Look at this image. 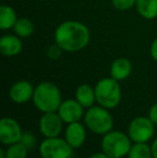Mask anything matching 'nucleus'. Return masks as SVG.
<instances>
[{
	"instance_id": "26",
	"label": "nucleus",
	"mask_w": 157,
	"mask_h": 158,
	"mask_svg": "<svg viewBox=\"0 0 157 158\" xmlns=\"http://www.w3.org/2000/svg\"><path fill=\"white\" fill-rule=\"evenodd\" d=\"M152 155L153 158H157V139L154 141V143L152 144Z\"/></svg>"
},
{
	"instance_id": "24",
	"label": "nucleus",
	"mask_w": 157,
	"mask_h": 158,
	"mask_svg": "<svg viewBox=\"0 0 157 158\" xmlns=\"http://www.w3.org/2000/svg\"><path fill=\"white\" fill-rule=\"evenodd\" d=\"M149 118L151 119L154 124H157V103L154 104V106L150 109Z\"/></svg>"
},
{
	"instance_id": "11",
	"label": "nucleus",
	"mask_w": 157,
	"mask_h": 158,
	"mask_svg": "<svg viewBox=\"0 0 157 158\" xmlns=\"http://www.w3.org/2000/svg\"><path fill=\"white\" fill-rule=\"evenodd\" d=\"M34 86L27 81H19L11 87L10 97L16 103H24L34 97Z\"/></svg>"
},
{
	"instance_id": "9",
	"label": "nucleus",
	"mask_w": 157,
	"mask_h": 158,
	"mask_svg": "<svg viewBox=\"0 0 157 158\" xmlns=\"http://www.w3.org/2000/svg\"><path fill=\"white\" fill-rule=\"evenodd\" d=\"M63 119L55 112L44 113L39 122V128L41 133L46 138L58 137L63 129Z\"/></svg>"
},
{
	"instance_id": "28",
	"label": "nucleus",
	"mask_w": 157,
	"mask_h": 158,
	"mask_svg": "<svg viewBox=\"0 0 157 158\" xmlns=\"http://www.w3.org/2000/svg\"><path fill=\"white\" fill-rule=\"evenodd\" d=\"M0 158H6V152L3 150H0Z\"/></svg>"
},
{
	"instance_id": "10",
	"label": "nucleus",
	"mask_w": 157,
	"mask_h": 158,
	"mask_svg": "<svg viewBox=\"0 0 157 158\" xmlns=\"http://www.w3.org/2000/svg\"><path fill=\"white\" fill-rule=\"evenodd\" d=\"M58 114L65 123L71 124L74 122H79V119L83 115V106L78 100H65L59 106Z\"/></svg>"
},
{
	"instance_id": "19",
	"label": "nucleus",
	"mask_w": 157,
	"mask_h": 158,
	"mask_svg": "<svg viewBox=\"0 0 157 158\" xmlns=\"http://www.w3.org/2000/svg\"><path fill=\"white\" fill-rule=\"evenodd\" d=\"M128 158H153L152 148L145 143H136L130 148Z\"/></svg>"
},
{
	"instance_id": "17",
	"label": "nucleus",
	"mask_w": 157,
	"mask_h": 158,
	"mask_svg": "<svg viewBox=\"0 0 157 158\" xmlns=\"http://www.w3.org/2000/svg\"><path fill=\"white\" fill-rule=\"evenodd\" d=\"M17 21L15 11L9 6H0V29L8 30L13 28Z\"/></svg>"
},
{
	"instance_id": "1",
	"label": "nucleus",
	"mask_w": 157,
	"mask_h": 158,
	"mask_svg": "<svg viewBox=\"0 0 157 158\" xmlns=\"http://www.w3.org/2000/svg\"><path fill=\"white\" fill-rule=\"evenodd\" d=\"M90 39L89 30L76 21L64 22L55 31V42L64 51L78 52L85 48Z\"/></svg>"
},
{
	"instance_id": "5",
	"label": "nucleus",
	"mask_w": 157,
	"mask_h": 158,
	"mask_svg": "<svg viewBox=\"0 0 157 158\" xmlns=\"http://www.w3.org/2000/svg\"><path fill=\"white\" fill-rule=\"evenodd\" d=\"M85 124L93 132L105 135L113 127V118L103 106H92L88 109L84 117Z\"/></svg>"
},
{
	"instance_id": "15",
	"label": "nucleus",
	"mask_w": 157,
	"mask_h": 158,
	"mask_svg": "<svg viewBox=\"0 0 157 158\" xmlns=\"http://www.w3.org/2000/svg\"><path fill=\"white\" fill-rule=\"evenodd\" d=\"M76 97L83 108H92L96 99L95 89H93L87 84H82L76 89Z\"/></svg>"
},
{
	"instance_id": "8",
	"label": "nucleus",
	"mask_w": 157,
	"mask_h": 158,
	"mask_svg": "<svg viewBox=\"0 0 157 158\" xmlns=\"http://www.w3.org/2000/svg\"><path fill=\"white\" fill-rule=\"evenodd\" d=\"M21 127L15 119L11 117H3L0 122V141L4 145L17 143L22 138Z\"/></svg>"
},
{
	"instance_id": "2",
	"label": "nucleus",
	"mask_w": 157,
	"mask_h": 158,
	"mask_svg": "<svg viewBox=\"0 0 157 158\" xmlns=\"http://www.w3.org/2000/svg\"><path fill=\"white\" fill-rule=\"evenodd\" d=\"M34 103L37 109L44 113L56 112L61 104L59 88L51 82L40 83L34 93Z\"/></svg>"
},
{
	"instance_id": "27",
	"label": "nucleus",
	"mask_w": 157,
	"mask_h": 158,
	"mask_svg": "<svg viewBox=\"0 0 157 158\" xmlns=\"http://www.w3.org/2000/svg\"><path fill=\"white\" fill-rule=\"evenodd\" d=\"M89 158H110L105 153H97V154L92 155Z\"/></svg>"
},
{
	"instance_id": "21",
	"label": "nucleus",
	"mask_w": 157,
	"mask_h": 158,
	"mask_svg": "<svg viewBox=\"0 0 157 158\" xmlns=\"http://www.w3.org/2000/svg\"><path fill=\"white\" fill-rule=\"evenodd\" d=\"M21 143H23L28 150H31L36 146L37 143V139L35 137V135L31 132V131H24L23 135H22L21 138Z\"/></svg>"
},
{
	"instance_id": "16",
	"label": "nucleus",
	"mask_w": 157,
	"mask_h": 158,
	"mask_svg": "<svg viewBox=\"0 0 157 158\" xmlns=\"http://www.w3.org/2000/svg\"><path fill=\"white\" fill-rule=\"evenodd\" d=\"M136 8L139 14L147 19L157 16V0H137Z\"/></svg>"
},
{
	"instance_id": "25",
	"label": "nucleus",
	"mask_w": 157,
	"mask_h": 158,
	"mask_svg": "<svg viewBox=\"0 0 157 158\" xmlns=\"http://www.w3.org/2000/svg\"><path fill=\"white\" fill-rule=\"evenodd\" d=\"M151 56H152V58L157 63V38L154 40L153 43H152V45H151Z\"/></svg>"
},
{
	"instance_id": "18",
	"label": "nucleus",
	"mask_w": 157,
	"mask_h": 158,
	"mask_svg": "<svg viewBox=\"0 0 157 158\" xmlns=\"http://www.w3.org/2000/svg\"><path fill=\"white\" fill-rule=\"evenodd\" d=\"M13 29H14V32L16 33L19 37L29 38L30 35L34 33L35 26H34V23H32L29 19L21 17V19H17Z\"/></svg>"
},
{
	"instance_id": "14",
	"label": "nucleus",
	"mask_w": 157,
	"mask_h": 158,
	"mask_svg": "<svg viewBox=\"0 0 157 158\" xmlns=\"http://www.w3.org/2000/svg\"><path fill=\"white\" fill-rule=\"evenodd\" d=\"M132 70L131 63L129 59L127 58H118L112 63L111 69H110V73H111V77L115 79L116 81H123V80L127 79L130 75Z\"/></svg>"
},
{
	"instance_id": "22",
	"label": "nucleus",
	"mask_w": 157,
	"mask_h": 158,
	"mask_svg": "<svg viewBox=\"0 0 157 158\" xmlns=\"http://www.w3.org/2000/svg\"><path fill=\"white\" fill-rule=\"evenodd\" d=\"M137 0H112V4L116 10L119 11H126L128 9L132 8L136 6Z\"/></svg>"
},
{
	"instance_id": "3",
	"label": "nucleus",
	"mask_w": 157,
	"mask_h": 158,
	"mask_svg": "<svg viewBox=\"0 0 157 158\" xmlns=\"http://www.w3.org/2000/svg\"><path fill=\"white\" fill-rule=\"evenodd\" d=\"M96 101L105 109H113L119 103L122 97L121 87L115 79L105 77L97 83L95 87Z\"/></svg>"
},
{
	"instance_id": "7",
	"label": "nucleus",
	"mask_w": 157,
	"mask_h": 158,
	"mask_svg": "<svg viewBox=\"0 0 157 158\" xmlns=\"http://www.w3.org/2000/svg\"><path fill=\"white\" fill-rule=\"evenodd\" d=\"M128 135L134 143H145L154 135V123L147 117H137L130 123Z\"/></svg>"
},
{
	"instance_id": "23",
	"label": "nucleus",
	"mask_w": 157,
	"mask_h": 158,
	"mask_svg": "<svg viewBox=\"0 0 157 158\" xmlns=\"http://www.w3.org/2000/svg\"><path fill=\"white\" fill-rule=\"evenodd\" d=\"M61 55V48L57 44L51 46L48 51V57L51 59H57Z\"/></svg>"
},
{
	"instance_id": "4",
	"label": "nucleus",
	"mask_w": 157,
	"mask_h": 158,
	"mask_svg": "<svg viewBox=\"0 0 157 158\" xmlns=\"http://www.w3.org/2000/svg\"><path fill=\"white\" fill-rule=\"evenodd\" d=\"M130 138L119 131H110L105 133L101 141L103 153L110 158H121L128 154L131 148Z\"/></svg>"
},
{
	"instance_id": "6",
	"label": "nucleus",
	"mask_w": 157,
	"mask_h": 158,
	"mask_svg": "<svg viewBox=\"0 0 157 158\" xmlns=\"http://www.w3.org/2000/svg\"><path fill=\"white\" fill-rule=\"evenodd\" d=\"M72 146L66 140L59 138H48L40 144V155L42 158H70Z\"/></svg>"
},
{
	"instance_id": "20",
	"label": "nucleus",
	"mask_w": 157,
	"mask_h": 158,
	"mask_svg": "<svg viewBox=\"0 0 157 158\" xmlns=\"http://www.w3.org/2000/svg\"><path fill=\"white\" fill-rule=\"evenodd\" d=\"M28 148L21 142L11 144L6 151V158H26Z\"/></svg>"
},
{
	"instance_id": "12",
	"label": "nucleus",
	"mask_w": 157,
	"mask_h": 158,
	"mask_svg": "<svg viewBox=\"0 0 157 158\" xmlns=\"http://www.w3.org/2000/svg\"><path fill=\"white\" fill-rule=\"evenodd\" d=\"M65 139L73 148H78L83 145L86 139L85 128L79 122L69 124V126L66 129Z\"/></svg>"
},
{
	"instance_id": "13",
	"label": "nucleus",
	"mask_w": 157,
	"mask_h": 158,
	"mask_svg": "<svg viewBox=\"0 0 157 158\" xmlns=\"http://www.w3.org/2000/svg\"><path fill=\"white\" fill-rule=\"evenodd\" d=\"M22 48H23L22 41L16 35H6L0 39V52L4 56H15L21 53Z\"/></svg>"
}]
</instances>
